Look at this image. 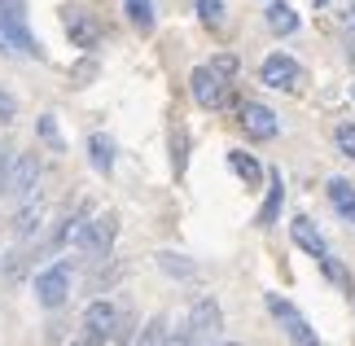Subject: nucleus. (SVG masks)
<instances>
[{
    "label": "nucleus",
    "instance_id": "nucleus-1",
    "mask_svg": "<svg viewBox=\"0 0 355 346\" xmlns=\"http://www.w3.org/2000/svg\"><path fill=\"white\" fill-rule=\"evenodd\" d=\"M114 232H119V215L105 211L97 219H84V228L75 232V245L84 250L88 263H101L105 254H110V245H114Z\"/></svg>",
    "mask_w": 355,
    "mask_h": 346
},
{
    "label": "nucleus",
    "instance_id": "nucleus-2",
    "mask_svg": "<svg viewBox=\"0 0 355 346\" xmlns=\"http://www.w3.org/2000/svg\"><path fill=\"white\" fill-rule=\"evenodd\" d=\"M189 329H193V338L198 346H220V334H224V311H220V302H215L211 294H202L193 307H189Z\"/></svg>",
    "mask_w": 355,
    "mask_h": 346
},
{
    "label": "nucleus",
    "instance_id": "nucleus-3",
    "mask_svg": "<svg viewBox=\"0 0 355 346\" xmlns=\"http://www.w3.org/2000/svg\"><path fill=\"white\" fill-rule=\"evenodd\" d=\"M189 92H193V101L202 110H220L228 101V79L215 71V66H193V75H189Z\"/></svg>",
    "mask_w": 355,
    "mask_h": 346
},
{
    "label": "nucleus",
    "instance_id": "nucleus-4",
    "mask_svg": "<svg viewBox=\"0 0 355 346\" xmlns=\"http://www.w3.org/2000/svg\"><path fill=\"white\" fill-rule=\"evenodd\" d=\"M0 53H13V58H40V40L26 31V18L0 13Z\"/></svg>",
    "mask_w": 355,
    "mask_h": 346
},
{
    "label": "nucleus",
    "instance_id": "nucleus-5",
    "mask_svg": "<svg viewBox=\"0 0 355 346\" xmlns=\"http://www.w3.org/2000/svg\"><path fill=\"white\" fill-rule=\"evenodd\" d=\"M114 320H119V307L114 302H105V298H97V302H88V311H84V338L88 346H105L114 338Z\"/></svg>",
    "mask_w": 355,
    "mask_h": 346
},
{
    "label": "nucleus",
    "instance_id": "nucleus-6",
    "mask_svg": "<svg viewBox=\"0 0 355 346\" xmlns=\"http://www.w3.org/2000/svg\"><path fill=\"white\" fill-rule=\"evenodd\" d=\"M263 302H268V311H272V315H277V320H281V329H285V334H290V342H294V346H320V338L311 334V325H307L303 315L294 311V302H285L281 294H268Z\"/></svg>",
    "mask_w": 355,
    "mask_h": 346
},
{
    "label": "nucleus",
    "instance_id": "nucleus-7",
    "mask_svg": "<svg viewBox=\"0 0 355 346\" xmlns=\"http://www.w3.org/2000/svg\"><path fill=\"white\" fill-rule=\"evenodd\" d=\"M35 298L44 302V307H62L66 298H71V263H53L35 276Z\"/></svg>",
    "mask_w": 355,
    "mask_h": 346
},
{
    "label": "nucleus",
    "instance_id": "nucleus-8",
    "mask_svg": "<svg viewBox=\"0 0 355 346\" xmlns=\"http://www.w3.org/2000/svg\"><path fill=\"white\" fill-rule=\"evenodd\" d=\"M40 175H44V162H40L35 154L13 158V167H9V193H13L18 202H31V198H35Z\"/></svg>",
    "mask_w": 355,
    "mask_h": 346
},
{
    "label": "nucleus",
    "instance_id": "nucleus-9",
    "mask_svg": "<svg viewBox=\"0 0 355 346\" xmlns=\"http://www.w3.org/2000/svg\"><path fill=\"white\" fill-rule=\"evenodd\" d=\"M259 79L277 92H290L298 84V62L290 53H272V58H263V66H259Z\"/></svg>",
    "mask_w": 355,
    "mask_h": 346
},
{
    "label": "nucleus",
    "instance_id": "nucleus-10",
    "mask_svg": "<svg viewBox=\"0 0 355 346\" xmlns=\"http://www.w3.org/2000/svg\"><path fill=\"white\" fill-rule=\"evenodd\" d=\"M66 35H71V44L75 49H97L101 44V26H97V18H92L88 9H66Z\"/></svg>",
    "mask_w": 355,
    "mask_h": 346
},
{
    "label": "nucleus",
    "instance_id": "nucleus-11",
    "mask_svg": "<svg viewBox=\"0 0 355 346\" xmlns=\"http://www.w3.org/2000/svg\"><path fill=\"white\" fill-rule=\"evenodd\" d=\"M241 128H245V136H254V141H272V136L281 132V123L263 101H245L241 105Z\"/></svg>",
    "mask_w": 355,
    "mask_h": 346
},
{
    "label": "nucleus",
    "instance_id": "nucleus-12",
    "mask_svg": "<svg viewBox=\"0 0 355 346\" xmlns=\"http://www.w3.org/2000/svg\"><path fill=\"white\" fill-rule=\"evenodd\" d=\"M290 237H294V245H298V250H303V254H311V259H324V254H329V245H324L320 228L311 224L307 215H298L294 224H290Z\"/></svg>",
    "mask_w": 355,
    "mask_h": 346
},
{
    "label": "nucleus",
    "instance_id": "nucleus-13",
    "mask_svg": "<svg viewBox=\"0 0 355 346\" xmlns=\"http://www.w3.org/2000/svg\"><path fill=\"white\" fill-rule=\"evenodd\" d=\"M263 22H268L272 35H294L298 31V13H294V5H285V0H268Z\"/></svg>",
    "mask_w": 355,
    "mask_h": 346
},
{
    "label": "nucleus",
    "instance_id": "nucleus-14",
    "mask_svg": "<svg viewBox=\"0 0 355 346\" xmlns=\"http://www.w3.org/2000/svg\"><path fill=\"white\" fill-rule=\"evenodd\" d=\"M281 202H285V180H281V171H272L268 175V198H263V206H259V228H272V224H277Z\"/></svg>",
    "mask_w": 355,
    "mask_h": 346
},
{
    "label": "nucleus",
    "instance_id": "nucleus-15",
    "mask_svg": "<svg viewBox=\"0 0 355 346\" xmlns=\"http://www.w3.org/2000/svg\"><path fill=\"white\" fill-rule=\"evenodd\" d=\"M329 202H334V211L343 219H355V184L351 180H343V175L329 180Z\"/></svg>",
    "mask_w": 355,
    "mask_h": 346
},
{
    "label": "nucleus",
    "instance_id": "nucleus-16",
    "mask_svg": "<svg viewBox=\"0 0 355 346\" xmlns=\"http://www.w3.org/2000/svg\"><path fill=\"white\" fill-rule=\"evenodd\" d=\"M40 219H44V211H40V202H22V211H18V219H13V237H18L22 245L40 232Z\"/></svg>",
    "mask_w": 355,
    "mask_h": 346
},
{
    "label": "nucleus",
    "instance_id": "nucleus-17",
    "mask_svg": "<svg viewBox=\"0 0 355 346\" xmlns=\"http://www.w3.org/2000/svg\"><path fill=\"white\" fill-rule=\"evenodd\" d=\"M88 162H92V171H101V175L114 171V141L110 136H92L88 141Z\"/></svg>",
    "mask_w": 355,
    "mask_h": 346
},
{
    "label": "nucleus",
    "instance_id": "nucleus-18",
    "mask_svg": "<svg viewBox=\"0 0 355 346\" xmlns=\"http://www.w3.org/2000/svg\"><path fill=\"white\" fill-rule=\"evenodd\" d=\"M334 22H338L343 44L351 49V58H355V0H334Z\"/></svg>",
    "mask_w": 355,
    "mask_h": 346
},
{
    "label": "nucleus",
    "instance_id": "nucleus-19",
    "mask_svg": "<svg viewBox=\"0 0 355 346\" xmlns=\"http://www.w3.org/2000/svg\"><path fill=\"white\" fill-rule=\"evenodd\" d=\"M228 167H233L245 184H259V180H263V167H259V162L245 154V149H228Z\"/></svg>",
    "mask_w": 355,
    "mask_h": 346
},
{
    "label": "nucleus",
    "instance_id": "nucleus-20",
    "mask_svg": "<svg viewBox=\"0 0 355 346\" xmlns=\"http://www.w3.org/2000/svg\"><path fill=\"white\" fill-rule=\"evenodd\" d=\"M123 9L136 31H154V0H123Z\"/></svg>",
    "mask_w": 355,
    "mask_h": 346
},
{
    "label": "nucleus",
    "instance_id": "nucleus-21",
    "mask_svg": "<svg viewBox=\"0 0 355 346\" xmlns=\"http://www.w3.org/2000/svg\"><path fill=\"white\" fill-rule=\"evenodd\" d=\"M158 268L167 272V276H180V281H189V276L198 272L193 263H189L184 254H175V250H162V254H158Z\"/></svg>",
    "mask_w": 355,
    "mask_h": 346
},
{
    "label": "nucleus",
    "instance_id": "nucleus-22",
    "mask_svg": "<svg viewBox=\"0 0 355 346\" xmlns=\"http://www.w3.org/2000/svg\"><path fill=\"white\" fill-rule=\"evenodd\" d=\"M132 346H167V320H162V315H154V320H149L141 334L132 338Z\"/></svg>",
    "mask_w": 355,
    "mask_h": 346
},
{
    "label": "nucleus",
    "instance_id": "nucleus-23",
    "mask_svg": "<svg viewBox=\"0 0 355 346\" xmlns=\"http://www.w3.org/2000/svg\"><path fill=\"white\" fill-rule=\"evenodd\" d=\"M184 162H189V132L175 128V132H171V171L184 175Z\"/></svg>",
    "mask_w": 355,
    "mask_h": 346
},
{
    "label": "nucleus",
    "instance_id": "nucleus-24",
    "mask_svg": "<svg viewBox=\"0 0 355 346\" xmlns=\"http://www.w3.org/2000/svg\"><path fill=\"white\" fill-rule=\"evenodd\" d=\"M13 119H18V96H13L5 84H0V128H9Z\"/></svg>",
    "mask_w": 355,
    "mask_h": 346
},
{
    "label": "nucleus",
    "instance_id": "nucleus-25",
    "mask_svg": "<svg viewBox=\"0 0 355 346\" xmlns=\"http://www.w3.org/2000/svg\"><path fill=\"white\" fill-rule=\"evenodd\" d=\"M334 141H338V149H343L347 158H355V123H338Z\"/></svg>",
    "mask_w": 355,
    "mask_h": 346
},
{
    "label": "nucleus",
    "instance_id": "nucleus-26",
    "mask_svg": "<svg viewBox=\"0 0 355 346\" xmlns=\"http://www.w3.org/2000/svg\"><path fill=\"white\" fill-rule=\"evenodd\" d=\"M193 5H198V18L211 22V26L224 18V0H193Z\"/></svg>",
    "mask_w": 355,
    "mask_h": 346
},
{
    "label": "nucleus",
    "instance_id": "nucleus-27",
    "mask_svg": "<svg viewBox=\"0 0 355 346\" xmlns=\"http://www.w3.org/2000/svg\"><path fill=\"white\" fill-rule=\"evenodd\" d=\"M320 272L329 276V281H338L343 289H351V276L343 272V263H338V259H329V254H324V259H320Z\"/></svg>",
    "mask_w": 355,
    "mask_h": 346
},
{
    "label": "nucleus",
    "instance_id": "nucleus-28",
    "mask_svg": "<svg viewBox=\"0 0 355 346\" xmlns=\"http://www.w3.org/2000/svg\"><path fill=\"white\" fill-rule=\"evenodd\" d=\"M167 346H198V338H193V329H189V325H180L175 334H167Z\"/></svg>",
    "mask_w": 355,
    "mask_h": 346
},
{
    "label": "nucleus",
    "instance_id": "nucleus-29",
    "mask_svg": "<svg viewBox=\"0 0 355 346\" xmlns=\"http://www.w3.org/2000/svg\"><path fill=\"white\" fill-rule=\"evenodd\" d=\"M211 66H215V71H220L224 79H233V75H237V58H233V53H220V58H215Z\"/></svg>",
    "mask_w": 355,
    "mask_h": 346
},
{
    "label": "nucleus",
    "instance_id": "nucleus-30",
    "mask_svg": "<svg viewBox=\"0 0 355 346\" xmlns=\"http://www.w3.org/2000/svg\"><path fill=\"white\" fill-rule=\"evenodd\" d=\"M40 136H44L49 145H58V149H62V136H58V123H53V114L40 119Z\"/></svg>",
    "mask_w": 355,
    "mask_h": 346
},
{
    "label": "nucleus",
    "instance_id": "nucleus-31",
    "mask_svg": "<svg viewBox=\"0 0 355 346\" xmlns=\"http://www.w3.org/2000/svg\"><path fill=\"white\" fill-rule=\"evenodd\" d=\"M9 167H13V149L0 145V189H9Z\"/></svg>",
    "mask_w": 355,
    "mask_h": 346
},
{
    "label": "nucleus",
    "instance_id": "nucleus-32",
    "mask_svg": "<svg viewBox=\"0 0 355 346\" xmlns=\"http://www.w3.org/2000/svg\"><path fill=\"white\" fill-rule=\"evenodd\" d=\"M0 13H13V18H26V0H0Z\"/></svg>",
    "mask_w": 355,
    "mask_h": 346
},
{
    "label": "nucleus",
    "instance_id": "nucleus-33",
    "mask_svg": "<svg viewBox=\"0 0 355 346\" xmlns=\"http://www.w3.org/2000/svg\"><path fill=\"white\" fill-rule=\"evenodd\" d=\"M316 5H329V0H316Z\"/></svg>",
    "mask_w": 355,
    "mask_h": 346
},
{
    "label": "nucleus",
    "instance_id": "nucleus-34",
    "mask_svg": "<svg viewBox=\"0 0 355 346\" xmlns=\"http://www.w3.org/2000/svg\"><path fill=\"white\" fill-rule=\"evenodd\" d=\"M228 346H237V342H228Z\"/></svg>",
    "mask_w": 355,
    "mask_h": 346
}]
</instances>
